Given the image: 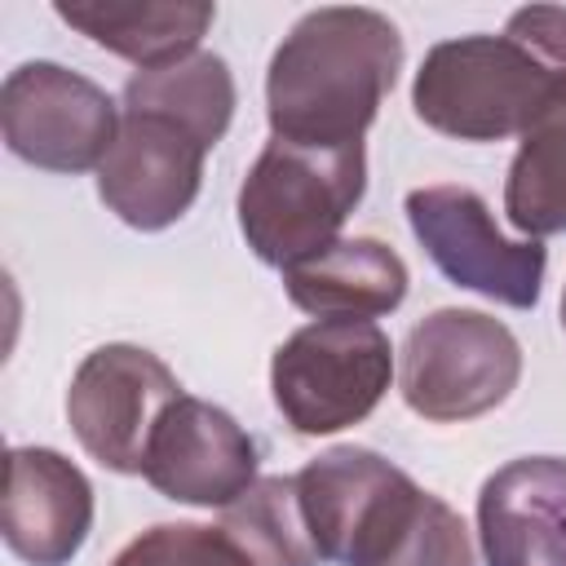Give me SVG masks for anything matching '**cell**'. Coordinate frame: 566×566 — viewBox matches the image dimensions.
<instances>
[{"label": "cell", "mask_w": 566, "mask_h": 566, "mask_svg": "<svg viewBox=\"0 0 566 566\" xmlns=\"http://www.w3.org/2000/svg\"><path fill=\"white\" fill-rule=\"evenodd\" d=\"M402 71V35L380 9H310L265 71L270 137L336 150L363 142Z\"/></svg>", "instance_id": "obj_1"}, {"label": "cell", "mask_w": 566, "mask_h": 566, "mask_svg": "<svg viewBox=\"0 0 566 566\" xmlns=\"http://www.w3.org/2000/svg\"><path fill=\"white\" fill-rule=\"evenodd\" d=\"M566 84V9L526 4L500 35H460L424 53L411 80L416 119L455 142L522 137Z\"/></svg>", "instance_id": "obj_2"}, {"label": "cell", "mask_w": 566, "mask_h": 566, "mask_svg": "<svg viewBox=\"0 0 566 566\" xmlns=\"http://www.w3.org/2000/svg\"><path fill=\"white\" fill-rule=\"evenodd\" d=\"M367 150L363 142L314 150L270 137L239 186V230L248 248L274 265L292 270L340 239V226L363 203Z\"/></svg>", "instance_id": "obj_3"}, {"label": "cell", "mask_w": 566, "mask_h": 566, "mask_svg": "<svg viewBox=\"0 0 566 566\" xmlns=\"http://www.w3.org/2000/svg\"><path fill=\"white\" fill-rule=\"evenodd\" d=\"M389 380L394 345L371 318H314L270 358L274 407L305 438H327L367 420Z\"/></svg>", "instance_id": "obj_4"}, {"label": "cell", "mask_w": 566, "mask_h": 566, "mask_svg": "<svg viewBox=\"0 0 566 566\" xmlns=\"http://www.w3.org/2000/svg\"><path fill=\"white\" fill-rule=\"evenodd\" d=\"M522 380L517 336L482 310H433L424 314L398 358L402 402L433 424H464L495 411Z\"/></svg>", "instance_id": "obj_5"}, {"label": "cell", "mask_w": 566, "mask_h": 566, "mask_svg": "<svg viewBox=\"0 0 566 566\" xmlns=\"http://www.w3.org/2000/svg\"><path fill=\"white\" fill-rule=\"evenodd\" d=\"M407 226L424 256L455 283L495 305L531 310L544 287L548 252L539 239H509L486 199L469 186H420L407 195Z\"/></svg>", "instance_id": "obj_6"}, {"label": "cell", "mask_w": 566, "mask_h": 566, "mask_svg": "<svg viewBox=\"0 0 566 566\" xmlns=\"http://www.w3.org/2000/svg\"><path fill=\"white\" fill-rule=\"evenodd\" d=\"M119 106L102 84L62 62H22L0 84L4 146L44 172H88L115 146Z\"/></svg>", "instance_id": "obj_7"}, {"label": "cell", "mask_w": 566, "mask_h": 566, "mask_svg": "<svg viewBox=\"0 0 566 566\" xmlns=\"http://www.w3.org/2000/svg\"><path fill=\"white\" fill-rule=\"evenodd\" d=\"M181 398L172 367L128 340L97 345L71 376L66 424L88 460L111 473H142L159 416Z\"/></svg>", "instance_id": "obj_8"}, {"label": "cell", "mask_w": 566, "mask_h": 566, "mask_svg": "<svg viewBox=\"0 0 566 566\" xmlns=\"http://www.w3.org/2000/svg\"><path fill=\"white\" fill-rule=\"evenodd\" d=\"M292 478L318 557L332 566H371L389 531L424 491L371 447H332Z\"/></svg>", "instance_id": "obj_9"}, {"label": "cell", "mask_w": 566, "mask_h": 566, "mask_svg": "<svg viewBox=\"0 0 566 566\" xmlns=\"http://www.w3.org/2000/svg\"><path fill=\"white\" fill-rule=\"evenodd\" d=\"M203 159L208 146L177 119L124 111L115 146L97 168V199L106 203V212L142 234L168 230L199 199Z\"/></svg>", "instance_id": "obj_10"}, {"label": "cell", "mask_w": 566, "mask_h": 566, "mask_svg": "<svg viewBox=\"0 0 566 566\" xmlns=\"http://www.w3.org/2000/svg\"><path fill=\"white\" fill-rule=\"evenodd\" d=\"M256 442L252 433L217 402L181 394L155 424L142 478L177 504L226 509L256 482Z\"/></svg>", "instance_id": "obj_11"}, {"label": "cell", "mask_w": 566, "mask_h": 566, "mask_svg": "<svg viewBox=\"0 0 566 566\" xmlns=\"http://www.w3.org/2000/svg\"><path fill=\"white\" fill-rule=\"evenodd\" d=\"M93 531V486L53 447H13L4 460L0 535L27 566H66Z\"/></svg>", "instance_id": "obj_12"}, {"label": "cell", "mask_w": 566, "mask_h": 566, "mask_svg": "<svg viewBox=\"0 0 566 566\" xmlns=\"http://www.w3.org/2000/svg\"><path fill=\"white\" fill-rule=\"evenodd\" d=\"M486 566H566V460L522 455L478 491Z\"/></svg>", "instance_id": "obj_13"}, {"label": "cell", "mask_w": 566, "mask_h": 566, "mask_svg": "<svg viewBox=\"0 0 566 566\" xmlns=\"http://www.w3.org/2000/svg\"><path fill=\"white\" fill-rule=\"evenodd\" d=\"M407 261L371 239H336L332 248L314 252L310 261L283 270V292L296 310L314 318H380L394 314L407 296Z\"/></svg>", "instance_id": "obj_14"}, {"label": "cell", "mask_w": 566, "mask_h": 566, "mask_svg": "<svg viewBox=\"0 0 566 566\" xmlns=\"http://www.w3.org/2000/svg\"><path fill=\"white\" fill-rule=\"evenodd\" d=\"M53 13L137 71L199 53V40L217 22V4L208 0H57Z\"/></svg>", "instance_id": "obj_15"}, {"label": "cell", "mask_w": 566, "mask_h": 566, "mask_svg": "<svg viewBox=\"0 0 566 566\" xmlns=\"http://www.w3.org/2000/svg\"><path fill=\"white\" fill-rule=\"evenodd\" d=\"M234 75L230 62L221 53H190L181 62L155 66V71H137L124 84V111H150V115H168L181 128H190L208 150L226 137L230 119H234Z\"/></svg>", "instance_id": "obj_16"}, {"label": "cell", "mask_w": 566, "mask_h": 566, "mask_svg": "<svg viewBox=\"0 0 566 566\" xmlns=\"http://www.w3.org/2000/svg\"><path fill=\"white\" fill-rule=\"evenodd\" d=\"M504 212L522 239L566 234V84L517 142L504 181Z\"/></svg>", "instance_id": "obj_17"}, {"label": "cell", "mask_w": 566, "mask_h": 566, "mask_svg": "<svg viewBox=\"0 0 566 566\" xmlns=\"http://www.w3.org/2000/svg\"><path fill=\"white\" fill-rule=\"evenodd\" d=\"M256 566H323L318 544L305 526L296 478H256L217 522Z\"/></svg>", "instance_id": "obj_18"}, {"label": "cell", "mask_w": 566, "mask_h": 566, "mask_svg": "<svg viewBox=\"0 0 566 566\" xmlns=\"http://www.w3.org/2000/svg\"><path fill=\"white\" fill-rule=\"evenodd\" d=\"M371 566H478V557L464 517L447 500L420 491L371 557Z\"/></svg>", "instance_id": "obj_19"}, {"label": "cell", "mask_w": 566, "mask_h": 566, "mask_svg": "<svg viewBox=\"0 0 566 566\" xmlns=\"http://www.w3.org/2000/svg\"><path fill=\"white\" fill-rule=\"evenodd\" d=\"M111 566H256L221 526L159 522L128 539Z\"/></svg>", "instance_id": "obj_20"}, {"label": "cell", "mask_w": 566, "mask_h": 566, "mask_svg": "<svg viewBox=\"0 0 566 566\" xmlns=\"http://www.w3.org/2000/svg\"><path fill=\"white\" fill-rule=\"evenodd\" d=\"M562 327H566V292H562Z\"/></svg>", "instance_id": "obj_21"}]
</instances>
